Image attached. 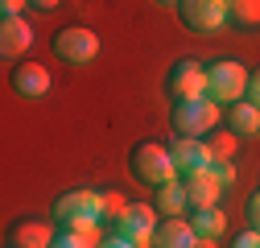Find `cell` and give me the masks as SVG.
Wrapping results in <instances>:
<instances>
[{"mask_svg": "<svg viewBox=\"0 0 260 248\" xmlns=\"http://www.w3.org/2000/svg\"><path fill=\"white\" fill-rule=\"evenodd\" d=\"M54 224L58 228H100L108 220V195L104 191H67V195H58L54 207Z\"/></svg>", "mask_w": 260, "mask_h": 248, "instance_id": "obj_1", "label": "cell"}, {"mask_svg": "<svg viewBox=\"0 0 260 248\" xmlns=\"http://www.w3.org/2000/svg\"><path fill=\"white\" fill-rule=\"evenodd\" d=\"M128 170H133V178L141 186H153V191H157V186H166V182H174V178H182L170 145H161V141L133 145V153H128Z\"/></svg>", "mask_w": 260, "mask_h": 248, "instance_id": "obj_2", "label": "cell"}, {"mask_svg": "<svg viewBox=\"0 0 260 248\" xmlns=\"http://www.w3.org/2000/svg\"><path fill=\"white\" fill-rule=\"evenodd\" d=\"M170 124L178 137H211L219 129V104L211 96H194V100H174Z\"/></svg>", "mask_w": 260, "mask_h": 248, "instance_id": "obj_3", "label": "cell"}, {"mask_svg": "<svg viewBox=\"0 0 260 248\" xmlns=\"http://www.w3.org/2000/svg\"><path fill=\"white\" fill-rule=\"evenodd\" d=\"M248 75L236 58H215L211 67H207V96L219 104V108H232L248 96Z\"/></svg>", "mask_w": 260, "mask_h": 248, "instance_id": "obj_4", "label": "cell"}, {"mask_svg": "<svg viewBox=\"0 0 260 248\" xmlns=\"http://www.w3.org/2000/svg\"><path fill=\"white\" fill-rule=\"evenodd\" d=\"M178 21L190 34L211 38L227 25V0H178Z\"/></svg>", "mask_w": 260, "mask_h": 248, "instance_id": "obj_5", "label": "cell"}, {"mask_svg": "<svg viewBox=\"0 0 260 248\" xmlns=\"http://www.w3.org/2000/svg\"><path fill=\"white\" fill-rule=\"evenodd\" d=\"M50 50H54V58L71 62V67H87V62L100 58V38H95L91 29H83V25H67V29L54 34Z\"/></svg>", "mask_w": 260, "mask_h": 248, "instance_id": "obj_6", "label": "cell"}, {"mask_svg": "<svg viewBox=\"0 0 260 248\" xmlns=\"http://www.w3.org/2000/svg\"><path fill=\"white\" fill-rule=\"evenodd\" d=\"M116 232L128 236L137 248H149L153 244V232H157V207L153 203H128L116 215Z\"/></svg>", "mask_w": 260, "mask_h": 248, "instance_id": "obj_7", "label": "cell"}, {"mask_svg": "<svg viewBox=\"0 0 260 248\" xmlns=\"http://www.w3.org/2000/svg\"><path fill=\"white\" fill-rule=\"evenodd\" d=\"M166 91L174 100H194V96H207V67L199 58H178L170 75H166Z\"/></svg>", "mask_w": 260, "mask_h": 248, "instance_id": "obj_8", "label": "cell"}, {"mask_svg": "<svg viewBox=\"0 0 260 248\" xmlns=\"http://www.w3.org/2000/svg\"><path fill=\"white\" fill-rule=\"evenodd\" d=\"M182 186H186V199H190V211H203V207H219V195L227 186L219 182V174L207 166V170H194V174H182Z\"/></svg>", "mask_w": 260, "mask_h": 248, "instance_id": "obj_9", "label": "cell"}, {"mask_svg": "<svg viewBox=\"0 0 260 248\" xmlns=\"http://www.w3.org/2000/svg\"><path fill=\"white\" fill-rule=\"evenodd\" d=\"M170 153H174V162H178V174H194V170L215 166V153H211L207 137H174Z\"/></svg>", "mask_w": 260, "mask_h": 248, "instance_id": "obj_10", "label": "cell"}, {"mask_svg": "<svg viewBox=\"0 0 260 248\" xmlns=\"http://www.w3.org/2000/svg\"><path fill=\"white\" fill-rule=\"evenodd\" d=\"M13 91L21 100H42L50 91V71L42 62H17L13 67Z\"/></svg>", "mask_w": 260, "mask_h": 248, "instance_id": "obj_11", "label": "cell"}, {"mask_svg": "<svg viewBox=\"0 0 260 248\" xmlns=\"http://www.w3.org/2000/svg\"><path fill=\"white\" fill-rule=\"evenodd\" d=\"M34 46V25L25 17H5L0 21V54L5 58H25Z\"/></svg>", "mask_w": 260, "mask_h": 248, "instance_id": "obj_12", "label": "cell"}, {"mask_svg": "<svg viewBox=\"0 0 260 248\" xmlns=\"http://www.w3.org/2000/svg\"><path fill=\"white\" fill-rule=\"evenodd\" d=\"M54 236H58V228L46 220H17L9 232V248H50Z\"/></svg>", "mask_w": 260, "mask_h": 248, "instance_id": "obj_13", "label": "cell"}, {"mask_svg": "<svg viewBox=\"0 0 260 248\" xmlns=\"http://www.w3.org/2000/svg\"><path fill=\"white\" fill-rule=\"evenodd\" d=\"M153 244H157V248H194V244H199V232H194L190 220H182V215H170V220L157 224Z\"/></svg>", "mask_w": 260, "mask_h": 248, "instance_id": "obj_14", "label": "cell"}, {"mask_svg": "<svg viewBox=\"0 0 260 248\" xmlns=\"http://www.w3.org/2000/svg\"><path fill=\"white\" fill-rule=\"evenodd\" d=\"M227 129H232L236 137H256L260 133V108L248 104V100L232 104V108H227Z\"/></svg>", "mask_w": 260, "mask_h": 248, "instance_id": "obj_15", "label": "cell"}, {"mask_svg": "<svg viewBox=\"0 0 260 248\" xmlns=\"http://www.w3.org/2000/svg\"><path fill=\"white\" fill-rule=\"evenodd\" d=\"M186 207H190V199H186L182 178H174V182H166V186H157V215H161V220H170V215H182Z\"/></svg>", "mask_w": 260, "mask_h": 248, "instance_id": "obj_16", "label": "cell"}, {"mask_svg": "<svg viewBox=\"0 0 260 248\" xmlns=\"http://www.w3.org/2000/svg\"><path fill=\"white\" fill-rule=\"evenodd\" d=\"M100 228H58L50 248H100Z\"/></svg>", "mask_w": 260, "mask_h": 248, "instance_id": "obj_17", "label": "cell"}, {"mask_svg": "<svg viewBox=\"0 0 260 248\" xmlns=\"http://www.w3.org/2000/svg\"><path fill=\"white\" fill-rule=\"evenodd\" d=\"M190 224H194V232H199V236L219 240L223 228H227V215H223L219 207H203V211H190Z\"/></svg>", "mask_w": 260, "mask_h": 248, "instance_id": "obj_18", "label": "cell"}, {"mask_svg": "<svg viewBox=\"0 0 260 248\" xmlns=\"http://www.w3.org/2000/svg\"><path fill=\"white\" fill-rule=\"evenodd\" d=\"M227 21L236 29H256L260 25V0H227Z\"/></svg>", "mask_w": 260, "mask_h": 248, "instance_id": "obj_19", "label": "cell"}, {"mask_svg": "<svg viewBox=\"0 0 260 248\" xmlns=\"http://www.w3.org/2000/svg\"><path fill=\"white\" fill-rule=\"evenodd\" d=\"M207 145H211V153H215V158H227V162H232V158H236V145H240V137H236L232 129H227V133H211V137H207Z\"/></svg>", "mask_w": 260, "mask_h": 248, "instance_id": "obj_20", "label": "cell"}, {"mask_svg": "<svg viewBox=\"0 0 260 248\" xmlns=\"http://www.w3.org/2000/svg\"><path fill=\"white\" fill-rule=\"evenodd\" d=\"M211 170L219 174V182H223V186H232V182H236V166L227 162V158H215V166H211Z\"/></svg>", "mask_w": 260, "mask_h": 248, "instance_id": "obj_21", "label": "cell"}, {"mask_svg": "<svg viewBox=\"0 0 260 248\" xmlns=\"http://www.w3.org/2000/svg\"><path fill=\"white\" fill-rule=\"evenodd\" d=\"M244 215H248V224L260 232V191H256V195H248V203H244Z\"/></svg>", "mask_w": 260, "mask_h": 248, "instance_id": "obj_22", "label": "cell"}, {"mask_svg": "<svg viewBox=\"0 0 260 248\" xmlns=\"http://www.w3.org/2000/svg\"><path fill=\"white\" fill-rule=\"evenodd\" d=\"M232 248H260V232H256V228H248V232H240V236L232 240Z\"/></svg>", "mask_w": 260, "mask_h": 248, "instance_id": "obj_23", "label": "cell"}, {"mask_svg": "<svg viewBox=\"0 0 260 248\" xmlns=\"http://www.w3.org/2000/svg\"><path fill=\"white\" fill-rule=\"evenodd\" d=\"M25 5H29V0H0V21H5V17H21Z\"/></svg>", "mask_w": 260, "mask_h": 248, "instance_id": "obj_24", "label": "cell"}, {"mask_svg": "<svg viewBox=\"0 0 260 248\" xmlns=\"http://www.w3.org/2000/svg\"><path fill=\"white\" fill-rule=\"evenodd\" d=\"M244 100H248V104H256V108H260V67H256V71H252V75H248V96H244Z\"/></svg>", "mask_w": 260, "mask_h": 248, "instance_id": "obj_25", "label": "cell"}, {"mask_svg": "<svg viewBox=\"0 0 260 248\" xmlns=\"http://www.w3.org/2000/svg\"><path fill=\"white\" fill-rule=\"evenodd\" d=\"M100 248H137V244L128 240V236H120V232H116V236H108V240H104Z\"/></svg>", "mask_w": 260, "mask_h": 248, "instance_id": "obj_26", "label": "cell"}, {"mask_svg": "<svg viewBox=\"0 0 260 248\" xmlns=\"http://www.w3.org/2000/svg\"><path fill=\"white\" fill-rule=\"evenodd\" d=\"M62 0H29V9H42V13H50V9H58Z\"/></svg>", "mask_w": 260, "mask_h": 248, "instance_id": "obj_27", "label": "cell"}, {"mask_svg": "<svg viewBox=\"0 0 260 248\" xmlns=\"http://www.w3.org/2000/svg\"><path fill=\"white\" fill-rule=\"evenodd\" d=\"M194 248H215V240H207V236H199V244H194Z\"/></svg>", "mask_w": 260, "mask_h": 248, "instance_id": "obj_28", "label": "cell"}, {"mask_svg": "<svg viewBox=\"0 0 260 248\" xmlns=\"http://www.w3.org/2000/svg\"><path fill=\"white\" fill-rule=\"evenodd\" d=\"M157 5H174V9H178V0H157Z\"/></svg>", "mask_w": 260, "mask_h": 248, "instance_id": "obj_29", "label": "cell"}]
</instances>
